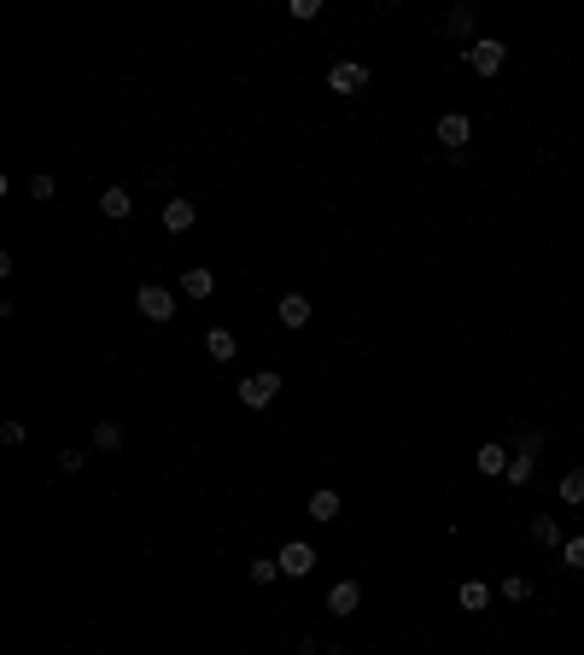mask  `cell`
Here are the masks:
<instances>
[{
	"label": "cell",
	"mask_w": 584,
	"mask_h": 655,
	"mask_svg": "<svg viewBox=\"0 0 584 655\" xmlns=\"http://www.w3.org/2000/svg\"><path fill=\"white\" fill-rule=\"evenodd\" d=\"M532 539L549 544V550H561V544H567V539H561V521H556V515H532Z\"/></svg>",
	"instance_id": "9a60e30c"
},
{
	"label": "cell",
	"mask_w": 584,
	"mask_h": 655,
	"mask_svg": "<svg viewBox=\"0 0 584 655\" xmlns=\"http://www.w3.org/2000/svg\"><path fill=\"white\" fill-rule=\"evenodd\" d=\"M0 445H24V421H0Z\"/></svg>",
	"instance_id": "4316f807"
},
{
	"label": "cell",
	"mask_w": 584,
	"mask_h": 655,
	"mask_svg": "<svg viewBox=\"0 0 584 655\" xmlns=\"http://www.w3.org/2000/svg\"><path fill=\"white\" fill-rule=\"evenodd\" d=\"M181 293H187V299H210V293H217V276H210L205 264L187 269V276H181Z\"/></svg>",
	"instance_id": "30bf717a"
},
{
	"label": "cell",
	"mask_w": 584,
	"mask_h": 655,
	"mask_svg": "<svg viewBox=\"0 0 584 655\" xmlns=\"http://www.w3.org/2000/svg\"><path fill=\"white\" fill-rule=\"evenodd\" d=\"M99 211H106V217H129V211H135V194H129V188H106V194H99Z\"/></svg>",
	"instance_id": "4fadbf2b"
},
{
	"label": "cell",
	"mask_w": 584,
	"mask_h": 655,
	"mask_svg": "<svg viewBox=\"0 0 584 655\" xmlns=\"http://www.w3.org/2000/svg\"><path fill=\"white\" fill-rule=\"evenodd\" d=\"M502 59H509V47H502L497 36H479V42L468 47V65L479 70V76H497V70H502Z\"/></svg>",
	"instance_id": "277c9868"
},
{
	"label": "cell",
	"mask_w": 584,
	"mask_h": 655,
	"mask_svg": "<svg viewBox=\"0 0 584 655\" xmlns=\"http://www.w3.org/2000/svg\"><path fill=\"white\" fill-rule=\"evenodd\" d=\"M275 398H280V375H275V369H257V375L240 380V404H246V410H269Z\"/></svg>",
	"instance_id": "6da1fadb"
},
{
	"label": "cell",
	"mask_w": 584,
	"mask_h": 655,
	"mask_svg": "<svg viewBox=\"0 0 584 655\" xmlns=\"http://www.w3.org/2000/svg\"><path fill=\"white\" fill-rule=\"evenodd\" d=\"M502 597H509V603H526L532 597V579H526V573H509V579H502Z\"/></svg>",
	"instance_id": "44dd1931"
},
{
	"label": "cell",
	"mask_w": 584,
	"mask_h": 655,
	"mask_svg": "<svg viewBox=\"0 0 584 655\" xmlns=\"http://www.w3.org/2000/svg\"><path fill=\"white\" fill-rule=\"evenodd\" d=\"M357 609H362V586L357 579H339V586L328 591V614H334V620H351Z\"/></svg>",
	"instance_id": "8992f818"
},
{
	"label": "cell",
	"mask_w": 584,
	"mask_h": 655,
	"mask_svg": "<svg viewBox=\"0 0 584 655\" xmlns=\"http://www.w3.org/2000/svg\"><path fill=\"white\" fill-rule=\"evenodd\" d=\"M275 316H280V328H304V322H310V299L304 293H287Z\"/></svg>",
	"instance_id": "9c48e42d"
},
{
	"label": "cell",
	"mask_w": 584,
	"mask_h": 655,
	"mask_svg": "<svg viewBox=\"0 0 584 655\" xmlns=\"http://www.w3.org/2000/svg\"><path fill=\"white\" fill-rule=\"evenodd\" d=\"M438 140H445L450 153H462V147L473 140V124H468L462 112H445V117H438Z\"/></svg>",
	"instance_id": "52a82bcc"
},
{
	"label": "cell",
	"mask_w": 584,
	"mask_h": 655,
	"mask_svg": "<svg viewBox=\"0 0 584 655\" xmlns=\"http://www.w3.org/2000/svg\"><path fill=\"white\" fill-rule=\"evenodd\" d=\"M532 475H538V457H515L502 480H509V486H532Z\"/></svg>",
	"instance_id": "d6986e66"
},
{
	"label": "cell",
	"mask_w": 584,
	"mask_h": 655,
	"mask_svg": "<svg viewBox=\"0 0 584 655\" xmlns=\"http://www.w3.org/2000/svg\"><path fill=\"white\" fill-rule=\"evenodd\" d=\"M135 305H140V316H146V322H170V316H176V293H170V287H158V281H146V287H140Z\"/></svg>",
	"instance_id": "7a4b0ae2"
},
{
	"label": "cell",
	"mask_w": 584,
	"mask_h": 655,
	"mask_svg": "<svg viewBox=\"0 0 584 655\" xmlns=\"http://www.w3.org/2000/svg\"><path fill=\"white\" fill-rule=\"evenodd\" d=\"M199 223V211H193V199H170V205H164V228H170V235H187V228H193Z\"/></svg>",
	"instance_id": "ba28073f"
},
{
	"label": "cell",
	"mask_w": 584,
	"mask_h": 655,
	"mask_svg": "<svg viewBox=\"0 0 584 655\" xmlns=\"http://www.w3.org/2000/svg\"><path fill=\"white\" fill-rule=\"evenodd\" d=\"M246 573H251V586H275V579H280V556H257Z\"/></svg>",
	"instance_id": "e0dca14e"
},
{
	"label": "cell",
	"mask_w": 584,
	"mask_h": 655,
	"mask_svg": "<svg viewBox=\"0 0 584 655\" xmlns=\"http://www.w3.org/2000/svg\"><path fill=\"white\" fill-rule=\"evenodd\" d=\"M29 194H36V199H53L59 181H53V176H29Z\"/></svg>",
	"instance_id": "484cf974"
},
{
	"label": "cell",
	"mask_w": 584,
	"mask_h": 655,
	"mask_svg": "<svg viewBox=\"0 0 584 655\" xmlns=\"http://www.w3.org/2000/svg\"><path fill=\"white\" fill-rule=\"evenodd\" d=\"M561 503H584V468H567V475H561Z\"/></svg>",
	"instance_id": "ffe728a7"
},
{
	"label": "cell",
	"mask_w": 584,
	"mask_h": 655,
	"mask_svg": "<svg viewBox=\"0 0 584 655\" xmlns=\"http://www.w3.org/2000/svg\"><path fill=\"white\" fill-rule=\"evenodd\" d=\"M328 88H334V94H362V88H368V65H362V59H339V65L328 70Z\"/></svg>",
	"instance_id": "3957f363"
},
{
	"label": "cell",
	"mask_w": 584,
	"mask_h": 655,
	"mask_svg": "<svg viewBox=\"0 0 584 655\" xmlns=\"http://www.w3.org/2000/svg\"><path fill=\"white\" fill-rule=\"evenodd\" d=\"M292 18H298V24H310V18H321V0H292Z\"/></svg>",
	"instance_id": "d4e9b609"
},
{
	"label": "cell",
	"mask_w": 584,
	"mask_h": 655,
	"mask_svg": "<svg viewBox=\"0 0 584 655\" xmlns=\"http://www.w3.org/2000/svg\"><path fill=\"white\" fill-rule=\"evenodd\" d=\"M445 29H450V36H468V29H473V6H456V12L445 18Z\"/></svg>",
	"instance_id": "7402d4cb"
},
{
	"label": "cell",
	"mask_w": 584,
	"mask_h": 655,
	"mask_svg": "<svg viewBox=\"0 0 584 655\" xmlns=\"http://www.w3.org/2000/svg\"><path fill=\"white\" fill-rule=\"evenodd\" d=\"M509 462L515 457H509L502 445H479V475H509Z\"/></svg>",
	"instance_id": "2e32d148"
},
{
	"label": "cell",
	"mask_w": 584,
	"mask_h": 655,
	"mask_svg": "<svg viewBox=\"0 0 584 655\" xmlns=\"http://www.w3.org/2000/svg\"><path fill=\"white\" fill-rule=\"evenodd\" d=\"M94 445L99 451H123V427H117V421H94Z\"/></svg>",
	"instance_id": "ac0fdd59"
},
{
	"label": "cell",
	"mask_w": 584,
	"mask_h": 655,
	"mask_svg": "<svg viewBox=\"0 0 584 655\" xmlns=\"http://www.w3.org/2000/svg\"><path fill=\"white\" fill-rule=\"evenodd\" d=\"M456 603L468 614H479V609H491V586H479V579H462V591H456Z\"/></svg>",
	"instance_id": "8fae6325"
},
{
	"label": "cell",
	"mask_w": 584,
	"mask_h": 655,
	"mask_svg": "<svg viewBox=\"0 0 584 655\" xmlns=\"http://www.w3.org/2000/svg\"><path fill=\"white\" fill-rule=\"evenodd\" d=\"M543 451V427H520V457H538Z\"/></svg>",
	"instance_id": "603a6c76"
},
{
	"label": "cell",
	"mask_w": 584,
	"mask_h": 655,
	"mask_svg": "<svg viewBox=\"0 0 584 655\" xmlns=\"http://www.w3.org/2000/svg\"><path fill=\"white\" fill-rule=\"evenodd\" d=\"M205 351H210V357H217V363H228V357H234V351H240V339L228 334V328H210V334H205Z\"/></svg>",
	"instance_id": "5bb4252c"
},
{
	"label": "cell",
	"mask_w": 584,
	"mask_h": 655,
	"mask_svg": "<svg viewBox=\"0 0 584 655\" xmlns=\"http://www.w3.org/2000/svg\"><path fill=\"white\" fill-rule=\"evenodd\" d=\"M561 562H567V568H584V539H567V544H561Z\"/></svg>",
	"instance_id": "cb8c5ba5"
},
{
	"label": "cell",
	"mask_w": 584,
	"mask_h": 655,
	"mask_svg": "<svg viewBox=\"0 0 584 655\" xmlns=\"http://www.w3.org/2000/svg\"><path fill=\"white\" fill-rule=\"evenodd\" d=\"M280 573H287V579H304V573H316V550H310L304 539L280 544Z\"/></svg>",
	"instance_id": "5b68a950"
},
{
	"label": "cell",
	"mask_w": 584,
	"mask_h": 655,
	"mask_svg": "<svg viewBox=\"0 0 584 655\" xmlns=\"http://www.w3.org/2000/svg\"><path fill=\"white\" fill-rule=\"evenodd\" d=\"M310 515H316V521H339V491L334 486L310 491Z\"/></svg>",
	"instance_id": "7c38bea8"
}]
</instances>
